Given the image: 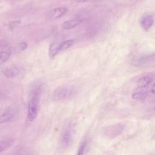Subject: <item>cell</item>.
Returning a JSON list of instances; mask_svg holds the SVG:
<instances>
[{
	"instance_id": "1",
	"label": "cell",
	"mask_w": 155,
	"mask_h": 155,
	"mask_svg": "<svg viewBox=\"0 0 155 155\" xmlns=\"http://www.w3.org/2000/svg\"><path fill=\"white\" fill-rule=\"evenodd\" d=\"M41 96V88L38 87L34 89L30 94L28 102L27 116L30 122L34 121L38 114Z\"/></svg>"
},
{
	"instance_id": "2",
	"label": "cell",
	"mask_w": 155,
	"mask_h": 155,
	"mask_svg": "<svg viewBox=\"0 0 155 155\" xmlns=\"http://www.w3.org/2000/svg\"><path fill=\"white\" fill-rule=\"evenodd\" d=\"M73 94V90L68 87L61 86L55 89L53 93V99L54 101H62L71 97Z\"/></svg>"
},
{
	"instance_id": "3",
	"label": "cell",
	"mask_w": 155,
	"mask_h": 155,
	"mask_svg": "<svg viewBox=\"0 0 155 155\" xmlns=\"http://www.w3.org/2000/svg\"><path fill=\"white\" fill-rule=\"evenodd\" d=\"M124 126L120 123L107 126L103 128L102 134L109 139L114 138L120 135L124 130Z\"/></svg>"
},
{
	"instance_id": "4",
	"label": "cell",
	"mask_w": 155,
	"mask_h": 155,
	"mask_svg": "<svg viewBox=\"0 0 155 155\" xmlns=\"http://www.w3.org/2000/svg\"><path fill=\"white\" fill-rule=\"evenodd\" d=\"M73 134L70 126H67L62 131L60 139L59 144L62 148H67L70 146L72 142Z\"/></svg>"
},
{
	"instance_id": "5",
	"label": "cell",
	"mask_w": 155,
	"mask_h": 155,
	"mask_svg": "<svg viewBox=\"0 0 155 155\" xmlns=\"http://www.w3.org/2000/svg\"><path fill=\"white\" fill-rule=\"evenodd\" d=\"M67 12L65 7H60L54 8L49 11L46 15V18L48 20H55L65 15Z\"/></svg>"
},
{
	"instance_id": "6",
	"label": "cell",
	"mask_w": 155,
	"mask_h": 155,
	"mask_svg": "<svg viewBox=\"0 0 155 155\" xmlns=\"http://www.w3.org/2000/svg\"><path fill=\"white\" fill-rule=\"evenodd\" d=\"M16 110L13 107L8 108L0 116V124L8 122L13 119L15 117Z\"/></svg>"
},
{
	"instance_id": "7",
	"label": "cell",
	"mask_w": 155,
	"mask_h": 155,
	"mask_svg": "<svg viewBox=\"0 0 155 155\" xmlns=\"http://www.w3.org/2000/svg\"><path fill=\"white\" fill-rule=\"evenodd\" d=\"M82 21H83V20L82 19L73 18V19H71L65 21V22H64L62 24L61 26L63 29L70 30V29H72V28H74L75 27L79 25L81 23H82Z\"/></svg>"
},
{
	"instance_id": "8",
	"label": "cell",
	"mask_w": 155,
	"mask_h": 155,
	"mask_svg": "<svg viewBox=\"0 0 155 155\" xmlns=\"http://www.w3.org/2000/svg\"><path fill=\"white\" fill-rule=\"evenodd\" d=\"M3 74L8 78H14L19 74V70L16 66L7 67L3 70Z\"/></svg>"
},
{
	"instance_id": "9",
	"label": "cell",
	"mask_w": 155,
	"mask_h": 155,
	"mask_svg": "<svg viewBox=\"0 0 155 155\" xmlns=\"http://www.w3.org/2000/svg\"><path fill=\"white\" fill-rule=\"evenodd\" d=\"M154 54H153L152 55L144 56L142 58H139L137 60L135 61L136 62L135 64L140 66H144L145 65L151 64V62H154Z\"/></svg>"
},
{
	"instance_id": "10",
	"label": "cell",
	"mask_w": 155,
	"mask_h": 155,
	"mask_svg": "<svg viewBox=\"0 0 155 155\" xmlns=\"http://www.w3.org/2000/svg\"><path fill=\"white\" fill-rule=\"evenodd\" d=\"M154 18L152 15H148L144 17L141 21V25L145 30H148L153 25Z\"/></svg>"
},
{
	"instance_id": "11",
	"label": "cell",
	"mask_w": 155,
	"mask_h": 155,
	"mask_svg": "<svg viewBox=\"0 0 155 155\" xmlns=\"http://www.w3.org/2000/svg\"><path fill=\"white\" fill-rule=\"evenodd\" d=\"M148 96V93L145 90H141L134 92L132 94V98L136 101H144Z\"/></svg>"
},
{
	"instance_id": "12",
	"label": "cell",
	"mask_w": 155,
	"mask_h": 155,
	"mask_svg": "<svg viewBox=\"0 0 155 155\" xmlns=\"http://www.w3.org/2000/svg\"><path fill=\"white\" fill-rule=\"evenodd\" d=\"M152 82V78L150 76H143L139 79L137 82V85L139 88H145L148 86Z\"/></svg>"
},
{
	"instance_id": "13",
	"label": "cell",
	"mask_w": 155,
	"mask_h": 155,
	"mask_svg": "<svg viewBox=\"0 0 155 155\" xmlns=\"http://www.w3.org/2000/svg\"><path fill=\"white\" fill-rule=\"evenodd\" d=\"M11 50L8 48L0 51V65L5 62L10 57Z\"/></svg>"
},
{
	"instance_id": "14",
	"label": "cell",
	"mask_w": 155,
	"mask_h": 155,
	"mask_svg": "<svg viewBox=\"0 0 155 155\" xmlns=\"http://www.w3.org/2000/svg\"><path fill=\"white\" fill-rule=\"evenodd\" d=\"M59 43H52L49 47L48 54L50 57L55 56L59 52Z\"/></svg>"
},
{
	"instance_id": "15",
	"label": "cell",
	"mask_w": 155,
	"mask_h": 155,
	"mask_svg": "<svg viewBox=\"0 0 155 155\" xmlns=\"http://www.w3.org/2000/svg\"><path fill=\"white\" fill-rule=\"evenodd\" d=\"M74 39H68L59 43V51H61L67 50L74 44Z\"/></svg>"
},
{
	"instance_id": "16",
	"label": "cell",
	"mask_w": 155,
	"mask_h": 155,
	"mask_svg": "<svg viewBox=\"0 0 155 155\" xmlns=\"http://www.w3.org/2000/svg\"><path fill=\"white\" fill-rule=\"evenodd\" d=\"M13 142L14 140L13 139H8L7 140L0 142V153L10 148L13 145Z\"/></svg>"
},
{
	"instance_id": "17",
	"label": "cell",
	"mask_w": 155,
	"mask_h": 155,
	"mask_svg": "<svg viewBox=\"0 0 155 155\" xmlns=\"http://www.w3.org/2000/svg\"><path fill=\"white\" fill-rule=\"evenodd\" d=\"M87 140L85 139L81 143L78 148L76 155H84L87 148Z\"/></svg>"
},
{
	"instance_id": "18",
	"label": "cell",
	"mask_w": 155,
	"mask_h": 155,
	"mask_svg": "<svg viewBox=\"0 0 155 155\" xmlns=\"http://www.w3.org/2000/svg\"><path fill=\"white\" fill-rule=\"evenodd\" d=\"M7 47V44L5 41H0V48H6Z\"/></svg>"
},
{
	"instance_id": "19",
	"label": "cell",
	"mask_w": 155,
	"mask_h": 155,
	"mask_svg": "<svg viewBox=\"0 0 155 155\" xmlns=\"http://www.w3.org/2000/svg\"><path fill=\"white\" fill-rule=\"evenodd\" d=\"M27 44H26L25 42H22V43H21V44H20V45H19L20 49H21V50H25V49L27 48Z\"/></svg>"
},
{
	"instance_id": "20",
	"label": "cell",
	"mask_w": 155,
	"mask_h": 155,
	"mask_svg": "<svg viewBox=\"0 0 155 155\" xmlns=\"http://www.w3.org/2000/svg\"><path fill=\"white\" fill-rule=\"evenodd\" d=\"M19 23H20L19 21H13L12 22L10 23V27H16Z\"/></svg>"
},
{
	"instance_id": "21",
	"label": "cell",
	"mask_w": 155,
	"mask_h": 155,
	"mask_svg": "<svg viewBox=\"0 0 155 155\" xmlns=\"http://www.w3.org/2000/svg\"><path fill=\"white\" fill-rule=\"evenodd\" d=\"M150 91L151 92V93L154 94V84H153L152 86L150 88Z\"/></svg>"
},
{
	"instance_id": "22",
	"label": "cell",
	"mask_w": 155,
	"mask_h": 155,
	"mask_svg": "<svg viewBox=\"0 0 155 155\" xmlns=\"http://www.w3.org/2000/svg\"><path fill=\"white\" fill-rule=\"evenodd\" d=\"M91 1H94V0H76L78 2H89Z\"/></svg>"
},
{
	"instance_id": "23",
	"label": "cell",
	"mask_w": 155,
	"mask_h": 155,
	"mask_svg": "<svg viewBox=\"0 0 155 155\" xmlns=\"http://www.w3.org/2000/svg\"><path fill=\"white\" fill-rule=\"evenodd\" d=\"M19 155H30V154H29L28 153H22V154H19Z\"/></svg>"
}]
</instances>
